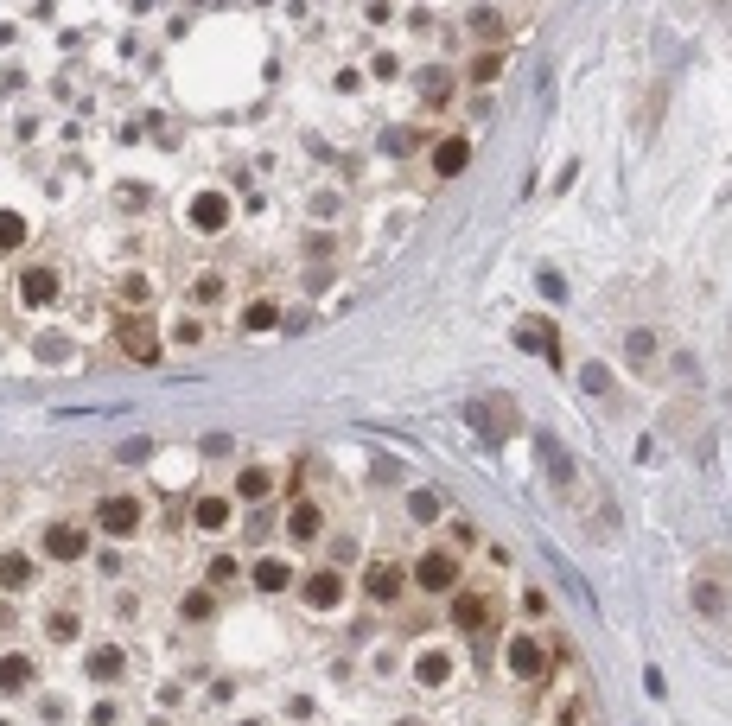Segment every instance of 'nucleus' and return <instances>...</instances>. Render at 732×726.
<instances>
[{"instance_id":"28","label":"nucleus","mask_w":732,"mask_h":726,"mask_svg":"<svg viewBox=\"0 0 732 726\" xmlns=\"http://www.w3.org/2000/svg\"><path fill=\"white\" fill-rule=\"evenodd\" d=\"M516 344H529V351H542L548 363L561 357V351H554V338H548V325H516Z\"/></svg>"},{"instance_id":"14","label":"nucleus","mask_w":732,"mask_h":726,"mask_svg":"<svg viewBox=\"0 0 732 726\" xmlns=\"http://www.w3.org/2000/svg\"><path fill=\"white\" fill-rule=\"evenodd\" d=\"M32 682H39L32 656H20V650H7V656H0V695H26Z\"/></svg>"},{"instance_id":"21","label":"nucleus","mask_w":732,"mask_h":726,"mask_svg":"<svg viewBox=\"0 0 732 726\" xmlns=\"http://www.w3.org/2000/svg\"><path fill=\"white\" fill-rule=\"evenodd\" d=\"M472 414H478V427H484L491 440H510V421H503V414H510V402H503V395H491V402H478Z\"/></svg>"},{"instance_id":"29","label":"nucleus","mask_w":732,"mask_h":726,"mask_svg":"<svg viewBox=\"0 0 732 726\" xmlns=\"http://www.w3.org/2000/svg\"><path fill=\"white\" fill-rule=\"evenodd\" d=\"M446 96H452V77H446V71H427V77H421V102H427V109H440Z\"/></svg>"},{"instance_id":"5","label":"nucleus","mask_w":732,"mask_h":726,"mask_svg":"<svg viewBox=\"0 0 732 726\" xmlns=\"http://www.w3.org/2000/svg\"><path fill=\"white\" fill-rule=\"evenodd\" d=\"M141 523H147V504L134 491H115V497H102V504H96V529L115 535V542H128Z\"/></svg>"},{"instance_id":"1","label":"nucleus","mask_w":732,"mask_h":726,"mask_svg":"<svg viewBox=\"0 0 732 726\" xmlns=\"http://www.w3.org/2000/svg\"><path fill=\"white\" fill-rule=\"evenodd\" d=\"M688 605L701 618H726L732 612V561H720V555L701 561V574L688 580Z\"/></svg>"},{"instance_id":"7","label":"nucleus","mask_w":732,"mask_h":726,"mask_svg":"<svg viewBox=\"0 0 732 726\" xmlns=\"http://www.w3.org/2000/svg\"><path fill=\"white\" fill-rule=\"evenodd\" d=\"M300 599L312 605V612H338L344 605V574L338 567H312V574L300 580Z\"/></svg>"},{"instance_id":"34","label":"nucleus","mask_w":732,"mask_h":726,"mask_svg":"<svg viewBox=\"0 0 732 726\" xmlns=\"http://www.w3.org/2000/svg\"><path fill=\"white\" fill-rule=\"evenodd\" d=\"M580 383H586L592 395H612V370H605V363H586V370H580Z\"/></svg>"},{"instance_id":"24","label":"nucleus","mask_w":732,"mask_h":726,"mask_svg":"<svg viewBox=\"0 0 732 726\" xmlns=\"http://www.w3.org/2000/svg\"><path fill=\"white\" fill-rule=\"evenodd\" d=\"M274 325H281V306H274V300H249V306H242V332H274Z\"/></svg>"},{"instance_id":"37","label":"nucleus","mask_w":732,"mask_h":726,"mask_svg":"<svg viewBox=\"0 0 732 726\" xmlns=\"http://www.w3.org/2000/svg\"><path fill=\"white\" fill-rule=\"evenodd\" d=\"M497 71H503V58H497V51H484V58H478V64H472V77H478V83H491V77H497Z\"/></svg>"},{"instance_id":"30","label":"nucleus","mask_w":732,"mask_h":726,"mask_svg":"<svg viewBox=\"0 0 732 726\" xmlns=\"http://www.w3.org/2000/svg\"><path fill=\"white\" fill-rule=\"evenodd\" d=\"M408 516H414V523H440V497H433V491H408Z\"/></svg>"},{"instance_id":"23","label":"nucleus","mask_w":732,"mask_h":726,"mask_svg":"<svg viewBox=\"0 0 732 726\" xmlns=\"http://www.w3.org/2000/svg\"><path fill=\"white\" fill-rule=\"evenodd\" d=\"M45 637H51V644H77V637H83V618L71 612V605H58V612L45 618Z\"/></svg>"},{"instance_id":"38","label":"nucleus","mask_w":732,"mask_h":726,"mask_svg":"<svg viewBox=\"0 0 732 726\" xmlns=\"http://www.w3.org/2000/svg\"><path fill=\"white\" fill-rule=\"evenodd\" d=\"M147 453H153V446H147V440H128V446H121V465H141Z\"/></svg>"},{"instance_id":"39","label":"nucleus","mask_w":732,"mask_h":726,"mask_svg":"<svg viewBox=\"0 0 732 726\" xmlns=\"http://www.w3.org/2000/svg\"><path fill=\"white\" fill-rule=\"evenodd\" d=\"M115 720H121V714H115V707H109V701H102V707H96V714H90V726H115Z\"/></svg>"},{"instance_id":"3","label":"nucleus","mask_w":732,"mask_h":726,"mask_svg":"<svg viewBox=\"0 0 732 726\" xmlns=\"http://www.w3.org/2000/svg\"><path fill=\"white\" fill-rule=\"evenodd\" d=\"M452 625H459L465 637H484L497 631V593H484V586H452Z\"/></svg>"},{"instance_id":"10","label":"nucleus","mask_w":732,"mask_h":726,"mask_svg":"<svg viewBox=\"0 0 732 726\" xmlns=\"http://www.w3.org/2000/svg\"><path fill=\"white\" fill-rule=\"evenodd\" d=\"M45 555L51 561H83V555H90V529H83V523H51L45 529Z\"/></svg>"},{"instance_id":"25","label":"nucleus","mask_w":732,"mask_h":726,"mask_svg":"<svg viewBox=\"0 0 732 726\" xmlns=\"http://www.w3.org/2000/svg\"><path fill=\"white\" fill-rule=\"evenodd\" d=\"M211 612H217V586H198V593L179 599V618H191V625H204Z\"/></svg>"},{"instance_id":"13","label":"nucleus","mask_w":732,"mask_h":726,"mask_svg":"<svg viewBox=\"0 0 732 726\" xmlns=\"http://www.w3.org/2000/svg\"><path fill=\"white\" fill-rule=\"evenodd\" d=\"M465 166H472V141H465V134H446V141L433 147V172H440V179H459Z\"/></svg>"},{"instance_id":"8","label":"nucleus","mask_w":732,"mask_h":726,"mask_svg":"<svg viewBox=\"0 0 732 726\" xmlns=\"http://www.w3.org/2000/svg\"><path fill=\"white\" fill-rule=\"evenodd\" d=\"M363 593H370L376 605H395L408 593V567L402 561H370V574H363Z\"/></svg>"},{"instance_id":"31","label":"nucleus","mask_w":732,"mask_h":726,"mask_svg":"<svg viewBox=\"0 0 732 726\" xmlns=\"http://www.w3.org/2000/svg\"><path fill=\"white\" fill-rule=\"evenodd\" d=\"M26 242V217L20 211H0V249H20Z\"/></svg>"},{"instance_id":"35","label":"nucleus","mask_w":732,"mask_h":726,"mask_svg":"<svg viewBox=\"0 0 732 726\" xmlns=\"http://www.w3.org/2000/svg\"><path fill=\"white\" fill-rule=\"evenodd\" d=\"M236 574H242V561H236V555H217V561H211V586H230Z\"/></svg>"},{"instance_id":"11","label":"nucleus","mask_w":732,"mask_h":726,"mask_svg":"<svg viewBox=\"0 0 732 726\" xmlns=\"http://www.w3.org/2000/svg\"><path fill=\"white\" fill-rule=\"evenodd\" d=\"M230 198H223V192H198V198H191V230H198V236H217V230H230Z\"/></svg>"},{"instance_id":"17","label":"nucleus","mask_w":732,"mask_h":726,"mask_svg":"<svg viewBox=\"0 0 732 726\" xmlns=\"http://www.w3.org/2000/svg\"><path fill=\"white\" fill-rule=\"evenodd\" d=\"M319 529H325V510L312 504V497H300V504L287 510V535L293 542H319Z\"/></svg>"},{"instance_id":"12","label":"nucleus","mask_w":732,"mask_h":726,"mask_svg":"<svg viewBox=\"0 0 732 726\" xmlns=\"http://www.w3.org/2000/svg\"><path fill=\"white\" fill-rule=\"evenodd\" d=\"M274 484H281V478H274V465H242V472H236V504H268Z\"/></svg>"},{"instance_id":"18","label":"nucleus","mask_w":732,"mask_h":726,"mask_svg":"<svg viewBox=\"0 0 732 726\" xmlns=\"http://www.w3.org/2000/svg\"><path fill=\"white\" fill-rule=\"evenodd\" d=\"M249 580L261 586V593H287V586H293V561H281V555H261V561L249 567Z\"/></svg>"},{"instance_id":"32","label":"nucleus","mask_w":732,"mask_h":726,"mask_svg":"<svg viewBox=\"0 0 732 726\" xmlns=\"http://www.w3.org/2000/svg\"><path fill=\"white\" fill-rule=\"evenodd\" d=\"M548 459H554V472H548V478H554V491L567 497V484H580V472H573V459H567V453H554V446H548Z\"/></svg>"},{"instance_id":"6","label":"nucleus","mask_w":732,"mask_h":726,"mask_svg":"<svg viewBox=\"0 0 732 726\" xmlns=\"http://www.w3.org/2000/svg\"><path fill=\"white\" fill-rule=\"evenodd\" d=\"M115 351L128 363H153V357H160V332H153V319L147 313H121L115 319Z\"/></svg>"},{"instance_id":"22","label":"nucleus","mask_w":732,"mask_h":726,"mask_svg":"<svg viewBox=\"0 0 732 726\" xmlns=\"http://www.w3.org/2000/svg\"><path fill=\"white\" fill-rule=\"evenodd\" d=\"M624 351H631L637 376H656V332H631V338H624Z\"/></svg>"},{"instance_id":"27","label":"nucleus","mask_w":732,"mask_h":726,"mask_svg":"<svg viewBox=\"0 0 732 726\" xmlns=\"http://www.w3.org/2000/svg\"><path fill=\"white\" fill-rule=\"evenodd\" d=\"M662 96H669V83H656V90H650V102H643V115H637V134H643V141H650V134H656V121H662Z\"/></svg>"},{"instance_id":"9","label":"nucleus","mask_w":732,"mask_h":726,"mask_svg":"<svg viewBox=\"0 0 732 726\" xmlns=\"http://www.w3.org/2000/svg\"><path fill=\"white\" fill-rule=\"evenodd\" d=\"M236 523V497H223V491H204L198 504H191V529H204V535H223Z\"/></svg>"},{"instance_id":"20","label":"nucleus","mask_w":732,"mask_h":726,"mask_svg":"<svg viewBox=\"0 0 732 726\" xmlns=\"http://www.w3.org/2000/svg\"><path fill=\"white\" fill-rule=\"evenodd\" d=\"M414 676H421L427 688H446L452 682V656L446 650H421V656H414Z\"/></svg>"},{"instance_id":"16","label":"nucleus","mask_w":732,"mask_h":726,"mask_svg":"<svg viewBox=\"0 0 732 726\" xmlns=\"http://www.w3.org/2000/svg\"><path fill=\"white\" fill-rule=\"evenodd\" d=\"M32 580H39V567H32V555H20V548H7V555H0V593H26Z\"/></svg>"},{"instance_id":"15","label":"nucleus","mask_w":732,"mask_h":726,"mask_svg":"<svg viewBox=\"0 0 732 726\" xmlns=\"http://www.w3.org/2000/svg\"><path fill=\"white\" fill-rule=\"evenodd\" d=\"M83 669H90V682H121V676H128V650H121V644H96Z\"/></svg>"},{"instance_id":"33","label":"nucleus","mask_w":732,"mask_h":726,"mask_svg":"<svg viewBox=\"0 0 732 726\" xmlns=\"http://www.w3.org/2000/svg\"><path fill=\"white\" fill-rule=\"evenodd\" d=\"M554 720H561V726H599V720H592V707H586V701H573V695L561 701V714H554Z\"/></svg>"},{"instance_id":"19","label":"nucleus","mask_w":732,"mask_h":726,"mask_svg":"<svg viewBox=\"0 0 732 726\" xmlns=\"http://www.w3.org/2000/svg\"><path fill=\"white\" fill-rule=\"evenodd\" d=\"M26 306H51L58 300V268H26Z\"/></svg>"},{"instance_id":"26","label":"nucleus","mask_w":732,"mask_h":726,"mask_svg":"<svg viewBox=\"0 0 732 726\" xmlns=\"http://www.w3.org/2000/svg\"><path fill=\"white\" fill-rule=\"evenodd\" d=\"M465 26H472L478 39H503V32H510V20H503V13H491V7H472V13H465Z\"/></svg>"},{"instance_id":"36","label":"nucleus","mask_w":732,"mask_h":726,"mask_svg":"<svg viewBox=\"0 0 732 726\" xmlns=\"http://www.w3.org/2000/svg\"><path fill=\"white\" fill-rule=\"evenodd\" d=\"M191 293H198V300H223V274H198V287H191Z\"/></svg>"},{"instance_id":"2","label":"nucleus","mask_w":732,"mask_h":726,"mask_svg":"<svg viewBox=\"0 0 732 726\" xmlns=\"http://www.w3.org/2000/svg\"><path fill=\"white\" fill-rule=\"evenodd\" d=\"M503 669H510V682H522V688H542V682H548V669H554V656H548L542 637L516 631L510 644H503Z\"/></svg>"},{"instance_id":"4","label":"nucleus","mask_w":732,"mask_h":726,"mask_svg":"<svg viewBox=\"0 0 732 726\" xmlns=\"http://www.w3.org/2000/svg\"><path fill=\"white\" fill-rule=\"evenodd\" d=\"M421 593H452V586H465V567H459V548H427L421 561H414L408 574Z\"/></svg>"}]
</instances>
